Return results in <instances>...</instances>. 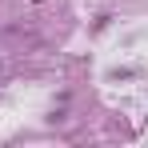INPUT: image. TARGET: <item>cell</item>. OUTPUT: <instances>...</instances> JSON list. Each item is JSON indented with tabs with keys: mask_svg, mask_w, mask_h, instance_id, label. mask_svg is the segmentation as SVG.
Returning a JSON list of instances; mask_svg holds the SVG:
<instances>
[]
</instances>
